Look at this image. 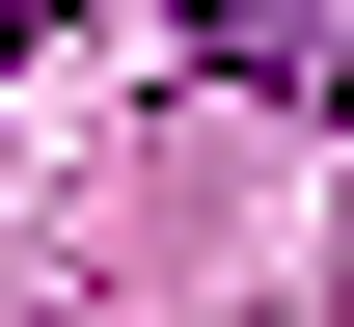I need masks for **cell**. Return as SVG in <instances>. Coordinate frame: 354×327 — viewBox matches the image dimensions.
Segmentation results:
<instances>
[{
  "instance_id": "1",
  "label": "cell",
  "mask_w": 354,
  "mask_h": 327,
  "mask_svg": "<svg viewBox=\"0 0 354 327\" xmlns=\"http://www.w3.org/2000/svg\"><path fill=\"white\" fill-rule=\"evenodd\" d=\"M191 55L245 109H354V0H191Z\"/></svg>"
}]
</instances>
